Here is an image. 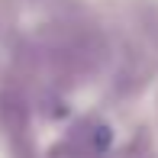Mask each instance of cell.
Masks as SVG:
<instances>
[{
	"label": "cell",
	"instance_id": "cell-1",
	"mask_svg": "<svg viewBox=\"0 0 158 158\" xmlns=\"http://www.w3.org/2000/svg\"><path fill=\"white\" fill-rule=\"evenodd\" d=\"M110 142H113V132L106 126H97L94 132H90V145H94V152L100 155V152H106L110 148Z\"/></svg>",
	"mask_w": 158,
	"mask_h": 158
}]
</instances>
